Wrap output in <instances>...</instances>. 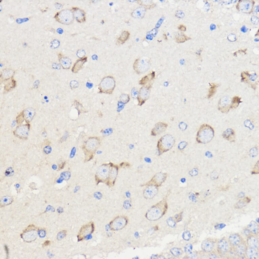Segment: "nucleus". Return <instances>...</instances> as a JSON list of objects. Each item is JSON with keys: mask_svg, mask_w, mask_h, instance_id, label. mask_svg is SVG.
<instances>
[{"mask_svg": "<svg viewBox=\"0 0 259 259\" xmlns=\"http://www.w3.org/2000/svg\"><path fill=\"white\" fill-rule=\"evenodd\" d=\"M151 88V86L149 85L144 86L140 90L137 97L139 106L142 105L146 101L150 95Z\"/></svg>", "mask_w": 259, "mask_h": 259, "instance_id": "nucleus-10", "label": "nucleus"}, {"mask_svg": "<svg viewBox=\"0 0 259 259\" xmlns=\"http://www.w3.org/2000/svg\"><path fill=\"white\" fill-rule=\"evenodd\" d=\"M13 74V72H11L10 71L8 72L7 71L4 72L3 73V75H2L3 77V79H9L10 77H11L12 75Z\"/></svg>", "mask_w": 259, "mask_h": 259, "instance_id": "nucleus-42", "label": "nucleus"}, {"mask_svg": "<svg viewBox=\"0 0 259 259\" xmlns=\"http://www.w3.org/2000/svg\"><path fill=\"white\" fill-rule=\"evenodd\" d=\"M252 22L254 24H257L258 23V18L255 17V16H253L252 18Z\"/></svg>", "mask_w": 259, "mask_h": 259, "instance_id": "nucleus-52", "label": "nucleus"}, {"mask_svg": "<svg viewBox=\"0 0 259 259\" xmlns=\"http://www.w3.org/2000/svg\"><path fill=\"white\" fill-rule=\"evenodd\" d=\"M250 231H251L253 233L256 234L258 233V224L256 222L252 221L249 223L248 226Z\"/></svg>", "mask_w": 259, "mask_h": 259, "instance_id": "nucleus-36", "label": "nucleus"}, {"mask_svg": "<svg viewBox=\"0 0 259 259\" xmlns=\"http://www.w3.org/2000/svg\"><path fill=\"white\" fill-rule=\"evenodd\" d=\"M168 126V124L165 123L160 122L157 123L152 130L151 135L153 136H156L161 134L166 131Z\"/></svg>", "mask_w": 259, "mask_h": 259, "instance_id": "nucleus-16", "label": "nucleus"}, {"mask_svg": "<svg viewBox=\"0 0 259 259\" xmlns=\"http://www.w3.org/2000/svg\"><path fill=\"white\" fill-rule=\"evenodd\" d=\"M143 192V196L147 199L153 198L157 194L158 187L153 185L147 186Z\"/></svg>", "mask_w": 259, "mask_h": 259, "instance_id": "nucleus-15", "label": "nucleus"}, {"mask_svg": "<svg viewBox=\"0 0 259 259\" xmlns=\"http://www.w3.org/2000/svg\"><path fill=\"white\" fill-rule=\"evenodd\" d=\"M238 3V10L246 13H250L253 8L254 2L253 1H240Z\"/></svg>", "mask_w": 259, "mask_h": 259, "instance_id": "nucleus-13", "label": "nucleus"}, {"mask_svg": "<svg viewBox=\"0 0 259 259\" xmlns=\"http://www.w3.org/2000/svg\"><path fill=\"white\" fill-rule=\"evenodd\" d=\"M75 152L76 148H73L72 149V150L71 155H70V157L71 158L73 157L75 155Z\"/></svg>", "mask_w": 259, "mask_h": 259, "instance_id": "nucleus-51", "label": "nucleus"}, {"mask_svg": "<svg viewBox=\"0 0 259 259\" xmlns=\"http://www.w3.org/2000/svg\"><path fill=\"white\" fill-rule=\"evenodd\" d=\"M178 29L182 31H185L187 29L186 26L183 24H181L178 26Z\"/></svg>", "mask_w": 259, "mask_h": 259, "instance_id": "nucleus-50", "label": "nucleus"}, {"mask_svg": "<svg viewBox=\"0 0 259 259\" xmlns=\"http://www.w3.org/2000/svg\"><path fill=\"white\" fill-rule=\"evenodd\" d=\"M226 226V225L224 223H220L219 224L216 225L215 228L216 229H221L225 228Z\"/></svg>", "mask_w": 259, "mask_h": 259, "instance_id": "nucleus-48", "label": "nucleus"}, {"mask_svg": "<svg viewBox=\"0 0 259 259\" xmlns=\"http://www.w3.org/2000/svg\"><path fill=\"white\" fill-rule=\"evenodd\" d=\"M87 60L88 57L87 56H84L78 59L72 68V72L74 73H77L82 68L84 64L87 62Z\"/></svg>", "mask_w": 259, "mask_h": 259, "instance_id": "nucleus-19", "label": "nucleus"}, {"mask_svg": "<svg viewBox=\"0 0 259 259\" xmlns=\"http://www.w3.org/2000/svg\"><path fill=\"white\" fill-rule=\"evenodd\" d=\"M155 72H152L148 74L145 77H143L140 81H139V84L141 85H145L146 84L148 83L152 80L155 79Z\"/></svg>", "mask_w": 259, "mask_h": 259, "instance_id": "nucleus-24", "label": "nucleus"}, {"mask_svg": "<svg viewBox=\"0 0 259 259\" xmlns=\"http://www.w3.org/2000/svg\"><path fill=\"white\" fill-rule=\"evenodd\" d=\"M59 61H60L61 64L63 69H69L71 66V61L70 59L67 57H61Z\"/></svg>", "mask_w": 259, "mask_h": 259, "instance_id": "nucleus-28", "label": "nucleus"}, {"mask_svg": "<svg viewBox=\"0 0 259 259\" xmlns=\"http://www.w3.org/2000/svg\"><path fill=\"white\" fill-rule=\"evenodd\" d=\"M210 258L211 259H215L217 258V256L215 255L212 254L211 255Z\"/></svg>", "mask_w": 259, "mask_h": 259, "instance_id": "nucleus-56", "label": "nucleus"}, {"mask_svg": "<svg viewBox=\"0 0 259 259\" xmlns=\"http://www.w3.org/2000/svg\"><path fill=\"white\" fill-rule=\"evenodd\" d=\"M244 234H245V235L246 236L249 235V234H250V230L248 229H246L244 230Z\"/></svg>", "mask_w": 259, "mask_h": 259, "instance_id": "nucleus-55", "label": "nucleus"}, {"mask_svg": "<svg viewBox=\"0 0 259 259\" xmlns=\"http://www.w3.org/2000/svg\"><path fill=\"white\" fill-rule=\"evenodd\" d=\"M229 240L230 243L233 246L238 245L240 242V236L237 234H231L230 236Z\"/></svg>", "mask_w": 259, "mask_h": 259, "instance_id": "nucleus-29", "label": "nucleus"}, {"mask_svg": "<svg viewBox=\"0 0 259 259\" xmlns=\"http://www.w3.org/2000/svg\"><path fill=\"white\" fill-rule=\"evenodd\" d=\"M191 237V235L190 232L188 231L185 232L183 235V237L186 241H188V240H189Z\"/></svg>", "mask_w": 259, "mask_h": 259, "instance_id": "nucleus-44", "label": "nucleus"}, {"mask_svg": "<svg viewBox=\"0 0 259 259\" xmlns=\"http://www.w3.org/2000/svg\"><path fill=\"white\" fill-rule=\"evenodd\" d=\"M241 97L238 96H235L234 97L231 101V108L234 109L237 108L239 104L242 101Z\"/></svg>", "mask_w": 259, "mask_h": 259, "instance_id": "nucleus-33", "label": "nucleus"}, {"mask_svg": "<svg viewBox=\"0 0 259 259\" xmlns=\"http://www.w3.org/2000/svg\"><path fill=\"white\" fill-rule=\"evenodd\" d=\"M130 36V33L127 31H124L123 32L119 38L117 39L116 44L120 45L124 44L128 40Z\"/></svg>", "mask_w": 259, "mask_h": 259, "instance_id": "nucleus-23", "label": "nucleus"}, {"mask_svg": "<svg viewBox=\"0 0 259 259\" xmlns=\"http://www.w3.org/2000/svg\"><path fill=\"white\" fill-rule=\"evenodd\" d=\"M98 141L95 138H91L88 141L87 143V146L88 148L90 150L95 149L98 145Z\"/></svg>", "mask_w": 259, "mask_h": 259, "instance_id": "nucleus-31", "label": "nucleus"}, {"mask_svg": "<svg viewBox=\"0 0 259 259\" xmlns=\"http://www.w3.org/2000/svg\"><path fill=\"white\" fill-rule=\"evenodd\" d=\"M224 138L230 142H234L235 140V131L232 129H228L224 132L223 134Z\"/></svg>", "mask_w": 259, "mask_h": 259, "instance_id": "nucleus-21", "label": "nucleus"}, {"mask_svg": "<svg viewBox=\"0 0 259 259\" xmlns=\"http://www.w3.org/2000/svg\"><path fill=\"white\" fill-rule=\"evenodd\" d=\"M51 148L50 147H47L45 148V153H50L51 152Z\"/></svg>", "mask_w": 259, "mask_h": 259, "instance_id": "nucleus-53", "label": "nucleus"}, {"mask_svg": "<svg viewBox=\"0 0 259 259\" xmlns=\"http://www.w3.org/2000/svg\"><path fill=\"white\" fill-rule=\"evenodd\" d=\"M182 213L176 215L174 217L173 221L175 222H178L181 219Z\"/></svg>", "mask_w": 259, "mask_h": 259, "instance_id": "nucleus-47", "label": "nucleus"}, {"mask_svg": "<svg viewBox=\"0 0 259 259\" xmlns=\"http://www.w3.org/2000/svg\"><path fill=\"white\" fill-rule=\"evenodd\" d=\"M109 168L107 166L103 165L101 166L97 171V174L103 180L107 179L110 173Z\"/></svg>", "mask_w": 259, "mask_h": 259, "instance_id": "nucleus-18", "label": "nucleus"}, {"mask_svg": "<svg viewBox=\"0 0 259 259\" xmlns=\"http://www.w3.org/2000/svg\"><path fill=\"white\" fill-rule=\"evenodd\" d=\"M164 38L165 40H167V36H166V34H164Z\"/></svg>", "mask_w": 259, "mask_h": 259, "instance_id": "nucleus-59", "label": "nucleus"}, {"mask_svg": "<svg viewBox=\"0 0 259 259\" xmlns=\"http://www.w3.org/2000/svg\"><path fill=\"white\" fill-rule=\"evenodd\" d=\"M231 101L229 97H224L220 100L219 105V110L223 113H226L231 109Z\"/></svg>", "mask_w": 259, "mask_h": 259, "instance_id": "nucleus-12", "label": "nucleus"}, {"mask_svg": "<svg viewBox=\"0 0 259 259\" xmlns=\"http://www.w3.org/2000/svg\"><path fill=\"white\" fill-rule=\"evenodd\" d=\"M145 13L144 8L142 7H139L134 10L131 13V15L133 17L136 18H142Z\"/></svg>", "mask_w": 259, "mask_h": 259, "instance_id": "nucleus-26", "label": "nucleus"}, {"mask_svg": "<svg viewBox=\"0 0 259 259\" xmlns=\"http://www.w3.org/2000/svg\"><path fill=\"white\" fill-rule=\"evenodd\" d=\"M246 251L245 246L242 244L238 245L236 249V252L237 254L240 256L243 255Z\"/></svg>", "mask_w": 259, "mask_h": 259, "instance_id": "nucleus-37", "label": "nucleus"}, {"mask_svg": "<svg viewBox=\"0 0 259 259\" xmlns=\"http://www.w3.org/2000/svg\"><path fill=\"white\" fill-rule=\"evenodd\" d=\"M13 170H12L11 168H10L6 171V175L11 176L13 175Z\"/></svg>", "mask_w": 259, "mask_h": 259, "instance_id": "nucleus-49", "label": "nucleus"}, {"mask_svg": "<svg viewBox=\"0 0 259 259\" xmlns=\"http://www.w3.org/2000/svg\"><path fill=\"white\" fill-rule=\"evenodd\" d=\"M182 251L181 249L178 248H174L171 250V252L173 255L176 256H178L182 254Z\"/></svg>", "mask_w": 259, "mask_h": 259, "instance_id": "nucleus-38", "label": "nucleus"}, {"mask_svg": "<svg viewBox=\"0 0 259 259\" xmlns=\"http://www.w3.org/2000/svg\"><path fill=\"white\" fill-rule=\"evenodd\" d=\"M116 86L114 78L111 76H107L103 79L99 86L100 93L111 94Z\"/></svg>", "mask_w": 259, "mask_h": 259, "instance_id": "nucleus-4", "label": "nucleus"}, {"mask_svg": "<svg viewBox=\"0 0 259 259\" xmlns=\"http://www.w3.org/2000/svg\"><path fill=\"white\" fill-rule=\"evenodd\" d=\"M218 248L221 251L227 252L229 249V246L228 242L224 239L219 240L218 243Z\"/></svg>", "mask_w": 259, "mask_h": 259, "instance_id": "nucleus-25", "label": "nucleus"}, {"mask_svg": "<svg viewBox=\"0 0 259 259\" xmlns=\"http://www.w3.org/2000/svg\"><path fill=\"white\" fill-rule=\"evenodd\" d=\"M29 129V125L28 124L20 125L16 129L15 133L18 137L25 138L28 136Z\"/></svg>", "mask_w": 259, "mask_h": 259, "instance_id": "nucleus-17", "label": "nucleus"}, {"mask_svg": "<svg viewBox=\"0 0 259 259\" xmlns=\"http://www.w3.org/2000/svg\"><path fill=\"white\" fill-rule=\"evenodd\" d=\"M256 221H257L258 223H259V218H258V219H257Z\"/></svg>", "mask_w": 259, "mask_h": 259, "instance_id": "nucleus-61", "label": "nucleus"}, {"mask_svg": "<svg viewBox=\"0 0 259 259\" xmlns=\"http://www.w3.org/2000/svg\"><path fill=\"white\" fill-rule=\"evenodd\" d=\"M95 229V225L93 222H91L83 226L79 230L77 237L78 240L81 241L93 233Z\"/></svg>", "mask_w": 259, "mask_h": 259, "instance_id": "nucleus-9", "label": "nucleus"}, {"mask_svg": "<svg viewBox=\"0 0 259 259\" xmlns=\"http://www.w3.org/2000/svg\"><path fill=\"white\" fill-rule=\"evenodd\" d=\"M214 135V131L213 127L209 125L203 124L197 132L196 141L199 143H207L211 141Z\"/></svg>", "mask_w": 259, "mask_h": 259, "instance_id": "nucleus-2", "label": "nucleus"}, {"mask_svg": "<svg viewBox=\"0 0 259 259\" xmlns=\"http://www.w3.org/2000/svg\"><path fill=\"white\" fill-rule=\"evenodd\" d=\"M74 18L79 23H84L86 21V13L84 10L77 7H73L72 11Z\"/></svg>", "mask_w": 259, "mask_h": 259, "instance_id": "nucleus-14", "label": "nucleus"}, {"mask_svg": "<svg viewBox=\"0 0 259 259\" xmlns=\"http://www.w3.org/2000/svg\"><path fill=\"white\" fill-rule=\"evenodd\" d=\"M16 85V83L15 81L14 80H12V81L10 82V83H8L5 86V89L6 90H7V91H9L10 90H11L12 89V88H13L14 87H15Z\"/></svg>", "mask_w": 259, "mask_h": 259, "instance_id": "nucleus-39", "label": "nucleus"}, {"mask_svg": "<svg viewBox=\"0 0 259 259\" xmlns=\"http://www.w3.org/2000/svg\"><path fill=\"white\" fill-rule=\"evenodd\" d=\"M242 81L248 84L249 86L256 90L258 84V76L256 74H251L248 72H244L241 74Z\"/></svg>", "mask_w": 259, "mask_h": 259, "instance_id": "nucleus-6", "label": "nucleus"}, {"mask_svg": "<svg viewBox=\"0 0 259 259\" xmlns=\"http://www.w3.org/2000/svg\"><path fill=\"white\" fill-rule=\"evenodd\" d=\"M246 255L249 258L252 259L258 258V254L257 249L252 248H249L246 250Z\"/></svg>", "mask_w": 259, "mask_h": 259, "instance_id": "nucleus-27", "label": "nucleus"}, {"mask_svg": "<svg viewBox=\"0 0 259 259\" xmlns=\"http://www.w3.org/2000/svg\"><path fill=\"white\" fill-rule=\"evenodd\" d=\"M175 139L172 135L166 134L162 137L158 141L157 148L159 155L166 152L173 147Z\"/></svg>", "mask_w": 259, "mask_h": 259, "instance_id": "nucleus-3", "label": "nucleus"}, {"mask_svg": "<svg viewBox=\"0 0 259 259\" xmlns=\"http://www.w3.org/2000/svg\"><path fill=\"white\" fill-rule=\"evenodd\" d=\"M13 198L11 196H4L2 197L1 200V206H3L9 205L13 202Z\"/></svg>", "mask_w": 259, "mask_h": 259, "instance_id": "nucleus-34", "label": "nucleus"}, {"mask_svg": "<svg viewBox=\"0 0 259 259\" xmlns=\"http://www.w3.org/2000/svg\"><path fill=\"white\" fill-rule=\"evenodd\" d=\"M24 120L26 122H30L31 121L35 115V111L32 108H28L22 112Z\"/></svg>", "mask_w": 259, "mask_h": 259, "instance_id": "nucleus-20", "label": "nucleus"}, {"mask_svg": "<svg viewBox=\"0 0 259 259\" xmlns=\"http://www.w3.org/2000/svg\"><path fill=\"white\" fill-rule=\"evenodd\" d=\"M50 243V242L49 241V240H46V241L44 242V244H43V246H49Z\"/></svg>", "mask_w": 259, "mask_h": 259, "instance_id": "nucleus-54", "label": "nucleus"}, {"mask_svg": "<svg viewBox=\"0 0 259 259\" xmlns=\"http://www.w3.org/2000/svg\"><path fill=\"white\" fill-rule=\"evenodd\" d=\"M71 174L69 172H64L62 173L61 174V178L62 179L63 178L65 179L66 180L69 179L70 177Z\"/></svg>", "mask_w": 259, "mask_h": 259, "instance_id": "nucleus-43", "label": "nucleus"}, {"mask_svg": "<svg viewBox=\"0 0 259 259\" xmlns=\"http://www.w3.org/2000/svg\"><path fill=\"white\" fill-rule=\"evenodd\" d=\"M210 87L209 90V93L207 95V98L208 99H210L213 97L219 85L215 83H211L210 84Z\"/></svg>", "mask_w": 259, "mask_h": 259, "instance_id": "nucleus-30", "label": "nucleus"}, {"mask_svg": "<svg viewBox=\"0 0 259 259\" xmlns=\"http://www.w3.org/2000/svg\"><path fill=\"white\" fill-rule=\"evenodd\" d=\"M149 67V62L140 58L137 59L133 64V68L137 74H141L147 70Z\"/></svg>", "mask_w": 259, "mask_h": 259, "instance_id": "nucleus-11", "label": "nucleus"}, {"mask_svg": "<svg viewBox=\"0 0 259 259\" xmlns=\"http://www.w3.org/2000/svg\"><path fill=\"white\" fill-rule=\"evenodd\" d=\"M244 200L240 201L237 203V206L238 208H242V207H244V206H245L246 203L249 202V201H250L249 198H246V201Z\"/></svg>", "mask_w": 259, "mask_h": 259, "instance_id": "nucleus-40", "label": "nucleus"}, {"mask_svg": "<svg viewBox=\"0 0 259 259\" xmlns=\"http://www.w3.org/2000/svg\"><path fill=\"white\" fill-rule=\"evenodd\" d=\"M65 165V162H64V163H63L62 164H61V165L60 166H59V168H60V169H62V168H63V167H64V166Z\"/></svg>", "mask_w": 259, "mask_h": 259, "instance_id": "nucleus-57", "label": "nucleus"}, {"mask_svg": "<svg viewBox=\"0 0 259 259\" xmlns=\"http://www.w3.org/2000/svg\"><path fill=\"white\" fill-rule=\"evenodd\" d=\"M167 177L168 174L166 173H158L153 177L146 184H143V186L153 185L158 187L161 186L165 181Z\"/></svg>", "mask_w": 259, "mask_h": 259, "instance_id": "nucleus-7", "label": "nucleus"}, {"mask_svg": "<svg viewBox=\"0 0 259 259\" xmlns=\"http://www.w3.org/2000/svg\"><path fill=\"white\" fill-rule=\"evenodd\" d=\"M192 249V244H187L185 246V251L187 253H189L191 251Z\"/></svg>", "mask_w": 259, "mask_h": 259, "instance_id": "nucleus-46", "label": "nucleus"}, {"mask_svg": "<svg viewBox=\"0 0 259 259\" xmlns=\"http://www.w3.org/2000/svg\"><path fill=\"white\" fill-rule=\"evenodd\" d=\"M111 171H110V178L113 180H114L115 179H116L118 174V168H113L111 170Z\"/></svg>", "mask_w": 259, "mask_h": 259, "instance_id": "nucleus-41", "label": "nucleus"}, {"mask_svg": "<svg viewBox=\"0 0 259 259\" xmlns=\"http://www.w3.org/2000/svg\"><path fill=\"white\" fill-rule=\"evenodd\" d=\"M191 38L183 34H178L175 36L176 42L178 43H183L186 41L190 40Z\"/></svg>", "mask_w": 259, "mask_h": 259, "instance_id": "nucleus-35", "label": "nucleus"}, {"mask_svg": "<svg viewBox=\"0 0 259 259\" xmlns=\"http://www.w3.org/2000/svg\"><path fill=\"white\" fill-rule=\"evenodd\" d=\"M168 209V204L166 199L154 205L146 214V218L150 221H155L161 219L165 214Z\"/></svg>", "mask_w": 259, "mask_h": 259, "instance_id": "nucleus-1", "label": "nucleus"}, {"mask_svg": "<svg viewBox=\"0 0 259 259\" xmlns=\"http://www.w3.org/2000/svg\"><path fill=\"white\" fill-rule=\"evenodd\" d=\"M66 234V231L65 230H63V231L60 232L59 233L58 236H57V239L59 240L63 239L65 237Z\"/></svg>", "mask_w": 259, "mask_h": 259, "instance_id": "nucleus-45", "label": "nucleus"}, {"mask_svg": "<svg viewBox=\"0 0 259 259\" xmlns=\"http://www.w3.org/2000/svg\"><path fill=\"white\" fill-rule=\"evenodd\" d=\"M248 244L250 247L257 249L258 246V242L257 239L254 237H251L248 238Z\"/></svg>", "mask_w": 259, "mask_h": 259, "instance_id": "nucleus-32", "label": "nucleus"}, {"mask_svg": "<svg viewBox=\"0 0 259 259\" xmlns=\"http://www.w3.org/2000/svg\"><path fill=\"white\" fill-rule=\"evenodd\" d=\"M5 250L6 251V252H7V255H8V248L7 246H5Z\"/></svg>", "mask_w": 259, "mask_h": 259, "instance_id": "nucleus-58", "label": "nucleus"}, {"mask_svg": "<svg viewBox=\"0 0 259 259\" xmlns=\"http://www.w3.org/2000/svg\"><path fill=\"white\" fill-rule=\"evenodd\" d=\"M102 153V152H101V151H98L97 152V154H99H99H101Z\"/></svg>", "mask_w": 259, "mask_h": 259, "instance_id": "nucleus-60", "label": "nucleus"}, {"mask_svg": "<svg viewBox=\"0 0 259 259\" xmlns=\"http://www.w3.org/2000/svg\"><path fill=\"white\" fill-rule=\"evenodd\" d=\"M213 242L210 240H205L201 243V248L203 251L205 252H211L213 250Z\"/></svg>", "mask_w": 259, "mask_h": 259, "instance_id": "nucleus-22", "label": "nucleus"}, {"mask_svg": "<svg viewBox=\"0 0 259 259\" xmlns=\"http://www.w3.org/2000/svg\"><path fill=\"white\" fill-rule=\"evenodd\" d=\"M129 220L127 217L120 215L115 217L110 223V229L114 231L122 230L127 225Z\"/></svg>", "mask_w": 259, "mask_h": 259, "instance_id": "nucleus-5", "label": "nucleus"}, {"mask_svg": "<svg viewBox=\"0 0 259 259\" xmlns=\"http://www.w3.org/2000/svg\"><path fill=\"white\" fill-rule=\"evenodd\" d=\"M72 11L69 9L62 10L57 15L59 22L64 24H69L72 23L74 19Z\"/></svg>", "mask_w": 259, "mask_h": 259, "instance_id": "nucleus-8", "label": "nucleus"}]
</instances>
